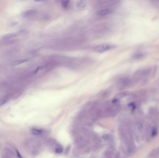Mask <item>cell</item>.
Segmentation results:
<instances>
[{
  "instance_id": "15",
  "label": "cell",
  "mask_w": 159,
  "mask_h": 158,
  "mask_svg": "<svg viewBox=\"0 0 159 158\" xmlns=\"http://www.w3.org/2000/svg\"><path fill=\"white\" fill-rule=\"evenodd\" d=\"M158 133V130L156 127H153L151 129V136L152 137H154L156 136Z\"/></svg>"
},
{
  "instance_id": "6",
  "label": "cell",
  "mask_w": 159,
  "mask_h": 158,
  "mask_svg": "<svg viewBox=\"0 0 159 158\" xmlns=\"http://www.w3.org/2000/svg\"><path fill=\"white\" fill-rule=\"evenodd\" d=\"M159 155V148L153 149L147 156L149 158H155Z\"/></svg>"
},
{
  "instance_id": "5",
  "label": "cell",
  "mask_w": 159,
  "mask_h": 158,
  "mask_svg": "<svg viewBox=\"0 0 159 158\" xmlns=\"http://www.w3.org/2000/svg\"><path fill=\"white\" fill-rule=\"evenodd\" d=\"M19 33H7V34H6L5 35H3L2 38L4 40H9L12 38H15L17 37L18 36H19Z\"/></svg>"
},
{
  "instance_id": "11",
  "label": "cell",
  "mask_w": 159,
  "mask_h": 158,
  "mask_svg": "<svg viewBox=\"0 0 159 158\" xmlns=\"http://www.w3.org/2000/svg\"><path fill=\"white\" fill-rule=\"evenodd\" d=\"M135 150V147L132 143H128L127 147V152L129 154H132L134 153Z\"/></svg>"
},
{
  "instance_id": "22",
  "label": "cell",
  "mask_w": 159,
  "mask_h": 158,
  "mask_svg": "<svg viewBox=\"0 0 159 158\" xmlns=\"http://www.w3.org/2000/svg\"><path fill=\"white\" fill-rule=\"evenodd\" d=\"M0 147H1V145H0Z\"/></svg>"
},
{
  "instance_id": "9",
  "label": "cell",
  "mask_w": 159,
  "mask_h": 158,
  "mask_svg": "<svg viewBox=\"0 0 159 158\" xmlns=\"http://www.w3.org/2000/svg\"><path fill=\"white\" fill-rule=\"evenodd\" d=\"M36 13V11L34 9H31V10H28L25 11L23 15V16H25V17H28V16H31L32 15H35Z\"/></svg>"
},
{
  "instance_id": "7",
  "label": "cell",
  "mask_w": 159,
  "mask_h": 158,
  "mask_svg": "<svg viewBox=\"0 0 159 158\" xmlns=\"http://www.w3.org/2000/svg\"><path fill=\"white\" fill-rule=\"evenodd\" d=\"M87 5V0H77L76 6L78 8H85Z\"/></svg>"
},
{
  "instance_id": "20",
  "label": "cell",
  "mask_w": 159,
  "mask_h": 158,
  "mask_svg": "<svg viewBox=\"0 0 159 158\" xmlns=\"http://www.w3.org/2000/svg\"><path fill=\"white\" fill-rule=\"evenodd\" d=\"M34 1L36 3H41V2H45L46 0H34Z\"/></svg>"
},
{
  "instance_id": "14",
  "label": "cell",
  "mask_w": 159,
  "mask_h": 158,
  "mask_svg": "<svg viewBox=\"0 0 159 158\" xmlns=\"http://www.w3.org/2000/svg\"><path fill=\"white\" fill-rule=\"evenodd\" d=\"M127 95H128V93L126 92H121L120 93H118V94H117L115 98L119 100V99H121V98L126 96Z\"/></svg>"
},
{
  "instance_id": "10",
  "label": "cell",
  "mask_w": 159,
  "mask_h": 158,
  "mask_svg": "<svg viewBox=\"0 0 159 158\" xmlns=\"http://www.w3.org/2000/svg\"><path fill=\"white\" fill-rule=\"evenodd\" d=\"M61 2L62 7L64 9H66L68 8L70 3V0H61Z\"/></svg>"
},
{
  "instance_id": "1",
  "label": "cell",
  "mask_w": 159,
  "mask_h": 158,
  "mask_svg": "<svg viewBox=\"0 0 159 158\" xmlns=\"http://www.w3.org/2000/svg\"><path fill=\"white\" fill-rule=\"evenodd\" d=\"M115 47L116 46L113 44H103L96 46L93 48V50L97 53H103L107 51L111 50Z\"/></svg>"
},
{
  "instance_id": "2",
  "label": "cell",
  "mask_w": 159,
  "mask_h": 158,
  "mask_svg": "<svg viewBox=\"0 0 159 158\" xmlns=\"http://www.w3.org/2000/svg\"><path fill=\"white\" fill-rule=\"evenodd\" d=\"M150 72L149 68H145L137 70L134 75V78L136 80H138L143 77H146Z\"/></svg>"
},
{
  "instance_id": "8",
  "label": "cell",
  "mask_w": 159,
  "mask_h": 158,
  "mask_svg": "<svg viewBox=\"0 0 159 158\" xmlns=\"http://www.w3.org/2000/svg\"><path fill=\"white\" fill-rule=\"evenodd\" d=\"M10 95H5L2 98L0 99V106L3 105L5 103H7L8 101L10 99Z\"/></svg>"
},
{
  "instance_id": "19",
  "label": "cell",
  "mask_w": 159,
  "mask_h": 158,
  "mask_svg": "<svg viewBox=\"0 0 159 158\" xmlns=\"http://www.w3.org/2000/svg\"><path fill=\"white\" fill-rule=\"evenodd\" d=\"M62 149L60 147H58L57 148H56L55 149V151L56 153H61L62 152Z\"/></svg>"
},
{
  "instance_id": "18",
  "label": "cell",
  "mask_w": 159,
  "mask_h": 158,
  "mask_svg": "<svg viewBox=\"0 0 159 158\" xmlns=\"http://www.w3.org/2000/svg\"><path fill=\"white\" fill-rule=\"evenodd\" d=\"M102 138L104 140H106V141H110L111 140H112V137H111V136L108 134H105L104 135L102 136Z\"/></svg>"
},
{
  "instance_id": "16",
  "label": "cell",
  "mask_w": 159,
  "mask_h": 158,
  "mask_svg": "<svg viewBox=\"0 0 159 158\" xmlns=\"http://www.w3.org/2000/svg\"><path fill=\"white\" fill-rule=\"evenodd\" d=\"M137 128H138V130L140 131H141L143 129V126L142 125V123H141V122L138 121V122H137L136 123Z\"/></svg>"
},
{
  "instance_id": "13",
  "label": "cell",
  "mask_w": 159,
  "mask_h": 158,
  "mask_svg": "<svg viewBox=\"0 0 159 158\" xmlns=\"http://www.w3.org/2000/svg\"><path fill=\"white\" fill-rule=\"evenodd\" d=\"M28 61H29L28 59H20V60H18L15 61V62H14L12 64L13 66H16V65H20V64H23V63H25L26 62H28Z\"/></svg>"
},
{
  "instance_id": "17",
  "label": "cell",
  "mask_w": 159,
  "mask_h": 158,
  "mask_svg": "<svg viewBox=\"0 0 159 158\" xmlns=\"http://www.w3.org/2000/svg\"><path fill=\"white\" fill-rule=\"evenodd\" d=\"M143 56H144L143 55V54L142 53H136V54L134 56V58L135 59H138L141 58L143 57Z\"/></svg>"
},
{
  "instance_id": "4",
  "label": "cell",
  "mask_w": 159,
  "mask_h": 158,
  "mask_svg": "<svg viewBox=\"0 0 159 158\" xmlns=\"http://www.w3.org/2000/svg\"><path fill=\"white\" fill-rule=\"evenodd\" d=\"M130 83V80L129 79V78H125L121 79V81L120 82L119 85H120V87H121V88H124L129 86Z\"/></svg>"
},
{
  "instance_id": "3",
  "label": "cell",
  "mask_w": 159,
  "mask_h": 158,
  "mask_svg": "<svg viewBox=\"0 0 159 158\" xmlns=\"http://www.w3.org/2000/svg\"><path fill=\"white\" fill-rule=\"evenodd\" d=\"M113 12V10L111 8H106L99 11L97 15L99 16H104L109 15Z\"/></svg>"
},
{
  "instance_id": "21",
  "label": "cell",
  "mask_w": 159,
  "mask_h": 158,
  "mask_svg": "<svg viewBox=\"0 0 159 158\" xmlns=\"http://www.w3.org/2000/svg\"><path fill=\"white\" fill-rule=\"evenodd\" d=\"M16 152L17 154L18 157H20V158H22V156L20 155V153H19V152L17 149H16Z\"/></svg>"
},
{
  "instance_id": "12",
  "label": "cell",
  "mask_w": 159,
  "mask_h": 158,
  "mask_svg": "<svg viewBox=\"0 0 159 158\" xmlns=\"http://www.w3.org/2000/svg\"><path fill=\"white\" fill-rule=\"evenodd\" d=\"M31 132L34 136H40L43 133V130L37 128H33L31 129Z\"/></svg>"
}]
</instances>
